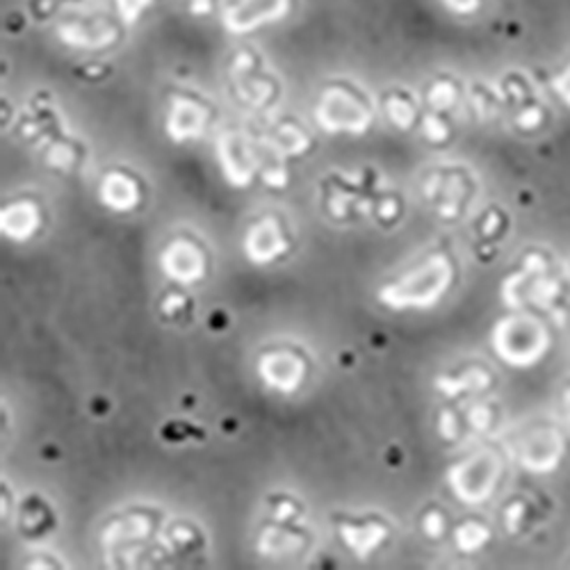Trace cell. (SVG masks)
<instances>
[{"label": "cell", "instance_id": "3", "mask_svg": "<svg viewBox=\"0 0 570 570\" xmlns=\"http://www.w3.org/2000/svg\"><path fill=\"white\" fill-rule=\"evenodd\" d=\"M285 12H288V0H235L230 8H226V26L243 32L285 17Z\"/></svg>", "mask_w": 570, "mask_h": 570}, {"label": "cell", "instance_id": "6", "mask_svg": "<svg viewBox=\"0 0 570 570\" xmlns=\"http://www.w3.org/2000/svg\"><path fill=\"white\" fill-rule=\"evenodd\" d=\"M281 249H285V243L281 237V228L274 219L261 222L252 233H249V243H247V252L256 263H267L274 256L281 254Z\"/></svg>", "mask_w": 570, "mask_h": 570}, {"label": "cell", "instance_id": "7", "mask_svg": "<svg viewBox=\"0 0 570 570\" xmlns=\"http://www.w3.org/2000/svg\"><path fill=\"white\" fill-rule=\"evenodd\" d=\"M60 37L73 46H106L115 39V28L106 21H69L60 26Z\"/></svg>", "mask_w": 570, "mask_h": 570}, {"label": "cell", "instance_id": "15", "mask_svg": "<svg viewBox=\"0 0 570 570\" xmlns=\"http://www.w3.org/2000/svg\"><path fill=\"white\" fill-rule=\"evenodd\" d=\"M432 520V528L426 525V534H432V537H439L441 532H443V528H441V522H443V518L439 515V513H432V515H426Z\"/></svg>", "mask_w": 570, "mask_h": 570}, {"label": "cell", "instance_id": "5", "mask_svg": "<svg viewBox=\"0 0 570 570\" xmlns=\"http://www.w3.org/2000/svg\"><path fill=\"white\" fill-rule=\"evenodd\" d=\"M163 265L169 276L187 283L204 274V254L189 243H176L165 252Z\"/></svg>", "mask_w": 570, "mask_h": 570}, {"label": "cell", "instance_id": "13", "mask_svg": "<svg viewBox=\"0 0 570 570\" xmlns=\"http://www.w3.org/2000/svg\"><path fill=\"white\" fill-rule=\"evenodd\" d=\"M487 541V530H482L480 525H474V522H468L465 528L459 530V543L463 550H474L480 548Z\"/></svg>", "mask_w": 570, "mask_h": 570}, {"label": "cell", "instance_id": "1", "mask_svg": "<svg viewBox=\"0 0 570 570\" xmlns=\"http://www.w3.org/2000/svg\"><path fill=\"white\" fill-rule=\"evenodd\" d=\"M450 281V263L443 256H434L420 272L406 276L397 285H389L382 293V299L391 308H409L413 306H430L439 299L445 291V283Z\"/></svg>", "mask_w": 570, "mask_h": 570}, {"label": "cell", "instance_id": "9", "mask_svg": "<svg viewBox=\"0 0 570 570\" xmlns=\"http://www.w3.org/2000/svg\"><path fill=\"white\" fill-rule=\"evenodd\" d=\"M101 195H104V202H106L110 208H115V210H128V208H132L135 202H137V187H135V183H132L130 178H126V176H121V174H112V176L106 178Z\"/></svg>", "mask_w": 570, "mask_h": 570}, {"label": "cell", "instance_id": "11", "mask_svg": "<svg viewBox=\"0 0 570 570\" xmlns=\"http://www.w3.org/2000/svg\"><path fill=\"white\" fill-rule=\"evenodd\" d=\"M386 110H389L391 119H393L397 126L409 128V126L413 124L415 110H413V104L404 97V94H393V97H391L389 104H386Z\"/></svg>", "mask_w": 570, "mask_h": 570}, {"label": "cell", "instance_id": "4", "mask_svg": "<svg viewBox=\"0 0 570 570\" xmlns=\"http://www.w3.org/2000/svg\"><path fill=\"white\" fill-rule=\"evenodd\" d=\"M261 372L265 376V382L278 391H293L302 382V363L297 356L288 352H276L263 358Z\"/></svg>", "mask_w": 570, "mask_h": 570}, {"label": "cell", "instance_id": "8", "mask_svg": "<svg viewBox=\"0 0 570 570\" xmlns=\"http://www.w3.org/2000/svg\"><path fill=\"white\" fill-rule=\"evenodd\" d=\"M206 121V110L189 99H180L171 108L169 117V132L176 139H185L189 135H197Z\"/></svg>", "mask_w": 570, "mask_h": 570}, {"label": "cell", "instance_id": "12", "mask_svg": "<svg viewBox=\"0 0 570 570\" xmlns=\"http://www.w3.org/2000/svg\"><path fill=\"white\" fill-rule=\"evenodd\" d=\"M154 3L156 0H115L117 12L126 23H135Z\"/></svg>", "mask_w": 570, "mask_h": 570}, {"label": "cell", "instance_id": "2", "mask_svg": "<svg viewBox=\"0 0 570 570\" xmlns=\"http://www.w3.org/2000/svg\"><path fill=\"white\" fill-rule=\"evenodd\" d=\"M317 119L326 130H363L370 121V108L361 94L345 85L328 87L317 106Z\"/></svg>", "mask_w": 570, "mask_h": 570}, {"label": "cell", "instance_id": "14", "mask_svg": "<svg viewBox=\"0 0 570 570\" xmlns=\"http://www.w3.org/2000/svg\"><path fill=\"white\" fill-rule=\"evenodd\" d=\"M213 8V0H189V10L195 14H206Z\"/></svg>", "mask_w": 570, "mask_h": 570}, {"label": "cell", "instance_id": "10", "mask_svg": "<svg viewBox=\"0 0 570 570\" xmlns=\"http://www.w3.org/2000/svg\"><path fill=\"white\" fill-rule=\"evenodd\" d=\"M3 228L8 230V235L23 240V237L32 235V230L37 228V210L30 204H19L10 208V213L3 215Z\"/></svg>", "mask_w": 570, "mask_h": 570}]
</instances>
